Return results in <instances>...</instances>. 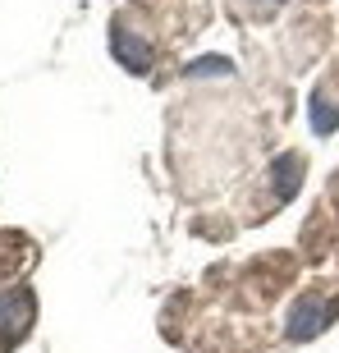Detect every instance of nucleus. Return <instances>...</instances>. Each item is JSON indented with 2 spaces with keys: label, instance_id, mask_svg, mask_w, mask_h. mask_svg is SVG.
Masks as SVG:
<instances>
[{
  "label": "nucleus",
  "instance_id": "1",
  "mask_svg": "<svg viewBox=\"0 0 339 353\" xmlns=\"http://www.w3.org/2000/svg\"><path fill=\"white\" fill-rule=\"evenodd\" d=\"M335 312H339V299H307L289 312V321H285V335L289 340H312V335H321V330L335 321Z\"/></svg>",
  "mask_w": 339,
  "mask_h": 353
},
{
  "label": "nucleus",
  "instance_id": "2",
  "mask_svg": "<svg viewBox=\"0 0 339 353\" xmlns=\"http://www.w3.org/2000/svg\"><path fill=\"white\" fill-rule=\"evenodd\" d=\"M115 60L133 74H147L152 69V51H147L143 37H124V28H115Z\"/></svg>",
  "mask_w": 339,
  "mask_h": 353
},
{
  "label": "nucleus",
  "instance_id": "3",
  "mask_svg": "<svg viewBox=\"0 0 339 353\" xmlns=\"http://www.w3.org/2000/svg\"><path fill=\"white\" fill-rule=\"evenodd\" d=\"M302 183V161L298 157H280L271 170V188H275V202H289V197L298 193Z\"/></svg>",
  "mask_w": 339,
  "mask_h": 353
},
{
  "label": "nucleus",
  "instance_id": "4",
  "mask_svg": "<svg viewBox=\"0 0 339 353\" xmlns=\"http://www.w3.org/2000/svg\"><path fill=\"white\" fill-rule=\"evenodd\" d=\"M28 316V303L19 294H0V335H10L14 326H23Z\"/></svg>",
  "mask_w": 339,
  "mask_h": 353
},
{
  "label": "nucleus",
  "instance_id": "5",
  "mask_svg": "<svg viewBox=\"0 0 339 353\" xmlns=\"http://www.w3.org/2000/svg\"><path fill=\"white\" fill-rule=\"evenodd\" d=\"M202 74H229V65L225 60H197V65H188V79H202Z\"/></svg>",
  "mask_w": 339,
  "mask_h": 353
},
{
  "label": "nucleus",
  "instance_id": "6",
  "mask_svg": "<svg viewBox=\"0 0 339 353\" xmlns=\"http://www.w3.org/2000/svg\"><path fill=\"white\" fill-rule=\"evenodd\" d=\"M257 5H280V0H257Z\"/></svg>",
  "mask_w": 339,
  "mask_h": 353
}]
</instances>
